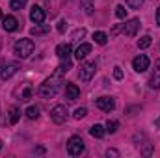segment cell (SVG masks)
I'll return each instance as SVG.
<instances>
[{
  "mask_svg": "<svg viewBox=\"0 0 160 158\" xmlns=\"http://www.w3.org/2000/svg\"><path fill=\"white\" fill-rule=\"evenodd\" d=\"M125 2H127V6H128L130 9H140L142 4H143V0H125Z\"/></svg>",
  "mask_w": 160,
  "mask_h": 158,
  "instance_id": "obj_25",
  "label": "cell"
},
{
  "mask_svg": "<svg viewBox=\"0 0 160 158\" xmlns=\"http://www.w3.org/2000/svg\"><path fill=\"white\" fill-rule=\"evenodd\" d=\"M89 134H91L93 138H102V136L106 134V128H104L102 125H93V126L89 128Z\"/></svg>",
  "mask_w": 160,
  "mask_h": 158,
  "instance_id": "obj_16",
  "label": "cell"
},
{
  "mask_svg": "<svg viewBox=\"0 0 160 158\" xmlns=\"http://www.w3.org/2000/svg\"><path fill=\"white\" fill-rule=\"evenodd\" d=\"M149 87H153V89L160 87V60L155 62V71H153V75L149 78Z\"/></svg>",
  "mask_w": 160,
  "mask_h": 158,
  "instance_id": "obj_10",
  "label": "cell"
},
{
  "mask_svg": "<svg viewBox=\"0 0 160 158\" xmlns=\"http://www.w3.org/2000/svg\"><path fill=\"white\" fill-rule=\"evenodd\" d=\"M155 126H157V128H160V117L157 119V121H155Z\"/></svg>",
  "mask_w": 160,
  "mask_h": 158,
  "instance_id": "obj_37",
  "label": "cell"
},
{
  "mask_svg": "<svg viewBox=\"0 0 160 158\" xmlns=\"http://www.w3.org/2000/svg\"><path fill=\"white\" fill-rule=\"evenodd\" d=\"M17 71H19V65H17V63H9V65H6V67L0 71V78L2 80H9Z\"/></svg>",
  "mask_w": 160,
  "mask_h": 158,
  "instance_id": "obj_14",
  "label": "cell"
},
{
  "mask_svg": "<svg viewBox=\"0 0 160 158\" xmlns=\"http://www.w3.org/2000/svg\"><path fill=\"white\" fill-rule=\"evenodd\" d=\"M118 32H119V24H118V26H114V30H112V36H116Z\"/></svg>",
  "mask_w": 160,
  "mask_h": 158,
  "instance_id": "obj_36",
  "label": "cell"
},
{
  "mask_svg": "<svg viewBox=\"0 0 160 158\" xmlns=\"http://www.w3.org/2000/svg\"><path fill=\"white\" fill-rule=\"evenodd\" d=\"M95 104H97V108L102 110V112H112V110L116 108V101H114L112 97H99V99L95 101Z\"/></svg>",
  "mask_w": 160,
  "mask_h": 158,
  "instance_id": "obj_8",
  "label": "cell"
},
{
  "mask_svg": "<svg viewBox=\"0 0 160 158\" xmlns=\"http://www.w3.org/2000/svg\"><path fill=\"white\" fill-rule=\"evenodd\" d=\"M56 56H58L60 60H69V56H71V43H62V45H58V47H56Z\"/></svg>",
  "mask_w": 160,
  "mask_h": 158,
  "instance_id": "obj_13",
  "label": "cell"
},
{
  "mask_svg": "<svg viewBox=\"0 0 160 158\" xmlns=\"http://www.w3.org/2000/svg\"><path fill=\"white\" fill-rule=\"evenodd\" d=\"M140 19H130V21H127L125 24H123V36H127V37H134L136 36V32H138V28H140Z\"/></svg>",
  "mask_w": 160,
  "mask_h": 158,
  "instance_id": "obj_6",
  "label": "cell"
},
{
  "mask_svg": "<svg viewBox=\"0 0 160 158\" xmlns=\"http://www.w3.org/2000/svg\"><path fill=\"white\" fill-rule=\"evenodd\" d=\"M26 2H28V0H11V2H9V6H11V9L19 11V9H22V7L26 6Z\"/></svg>",
  "mask_w": 160,
  "mask_h": 158,
  "instance_id": "obj_23",
  "label": "cell"
},
{
  "mask_svg": "<svg viewBox=\"0 0 160 158\" xmlns=\"http://www.w3.org/2000/svg\"><path fill=\"white\" fill-rule=\"evenodd\" d=\"M19 117H21V112H19V108L11 106V108H9V123H11V125H15V123L19 121Z\"/></svg>",
  "mask_w": 160,
  "mask_h": 158,
  "instance_id": "obj_21",
  "label": "cell"
},
{
  "mask_svg": "<svg viewBox=\"0 0 160 158\" xmlns=\"http://www.w3.org/2000/svg\"><path fill=\"white\" fill-rule=\"evenodd\" d=\"M30 21L36 22V24H41V22L45 21V9L39 7V6H34V7L30 9Z\"/></svg>",
  "mask_w": 160,
  "mask_h": 158,
  "instance_id": "obj_11",
  "label": "cell"
},
{
  "mask_svg": "<svg viewBox=\"0 0 160 158\" xmlns=\"http://www.w3.org/2000/svg\"><path fill=\"white\" fill-rule=\"evenodd\" d=\"M86 116H88V110H86V108H77L75 114H73V117L75 119H84Z\"/></svg>",
  "mask_w": 160,
  "mask_h": 158,
  "instance_id": "obj_28",
  "label": "cell"
},
{
  "mask_svg": "<svg viewBox=\"0 0 160 158\" xmlns=\"http://www.w3.org/2000/svg\"><path fill=\"white\" fill-rule=\"evenodd\" d=\"M65 28H67V22L65 21H60L58 22V32H65Z\"/></svg>",
  "mask_w": 160,
  "mask_h": 158,
  "instance_id": "obj_32",
  "label": "cell"
},
{
  "mask_svg": "<svg viewBox=\"0 0 160 158\" xmlns=\"http://www.w3.org/2000/svg\"><path fill=\"white\" fill-rule=\"evenodd\" d=\"M84 151H86V145H84V140L80 136L69 138V141H67V153L71 156H80Z\"/></svg>",
  "mask_w": 160,
  "mask_h": 158,
  "instance_id": "obj_3",
  "label": "cell"
},
{
  "mask_svg": "<svg viewBox=\"0 0 160 158\" xmlns=\"http://www.w3.org/2000/svg\"><path fill=\"white\" fill-rule=\"evenodd\" d=\"M93 39L97 45H106V41H108V36L104 34V32H95L93 34Z\"/></svg>",
  "mask_w": 160,
  "mask_h": 158,
  "instance_id": "obj_22",
  "label": "cell"
},
{
  "mask_svg": "<svg viewBox=\"0 0 160 158\" xmlns=\"http://www.w3.org/2000/svg\"><path fill=\"white\" fill-rule=\"evenodd\" d=\"M116 17H118V19H125V17H127V9H125L123 4H119V6L116 7Z\"/></svg>",
  "mask_w": 160,
  "mask_h": 158,
  "instance_id": "obj_27",
  "label": "cell"
},
{
  "mask_svg": "<svg viewBox=\"0 0 160 158\" xmlns=\"http://www.w3.org/2000/svg\"><path fill=\"white\" fill-rule=\"evenodd\" d=\"M0 149H2V141H0Z\"/></svg>",
  "mask_w": 160,
  "mask_h": 158,
  "instance_id": "obj_39",
  "label": "cell"
},
{
  "mask_svg": "<svg viewBox=\"0 0 160 158\" xmlns=\"http://www.w3.org/2000/svg\"><path fill=\"white\" fill-rule=\"evenodd\" d=\"M157 26H160V6H158V9H157Z\"/></svg>",
  "mask_w": 160,
  "mask_h": 158,
  "instance_id": "obj_35",
  "label": "cell"
},
{
  "mask_svg": "<svg viewBox=\"0 0 160 158\" xmlns=\"http://www.w3.org/2000/svg\"><path fill=\"white\" fill-rule=\"evenodd\" d=\"M151 37L149 36H143V37H140V41H138V47L140 48H147V47H151Z\"/></svg>",
  "mask_w": 160,
  "mask_h": 158,
  "instance_id": "obj_24",
  "label": "cell"
},
{
  "mask_svg": "<svg viewBox=\"0 0 160 158\" xmlns=\"http://www.w3.org/2000/svg\"><path fill=\"white\" fill-rule=\"evenodd\" d=\"M67 108L65 106H62V104H58V106H54L52 108V112H50V119L56 123V125H63L65 121H67Z\"/></svg>",
  "mask_w": 160,
  "mask_h": 158,
  "instance_id": "obj_5",
  "label": "cell"
},
{
  "mask_svg": "<svg viewBox=\"0 0 160 158\" xmlns=\"http://www.w3.org/2000/svg\"><path fill=\"white\" fill-rule=\"evenodd\" d=\"M60 84H62V75H58V73L54 71V75H52L50 78H47L39 86V95L43 99H52V97L58 93Z\"/></svg>",
  "mask_w": 160,
  "mask_h": 158,
  "instance_id": "obj_1",
  "label": "cell"
},
{
  "mask_svg": "<svg viewBox=\"0 0 160 158\" xmlns=\"http://www.w3.org/2000/svg\"><path fill=\"white\" fill-rule=\"evenodd\" d=\"M86 36V30L84 28H78V30H75V34H73V39H82Z\"/></svg>",
  "mask_w": 160,
  "mask_h": 158,
  "instance_id": "obj_29",
  "label": "cell"
},
{
  "mask_svg": "<svg viewBox=\"0 0 160 158\" xmlns=\"http://www.w3.org/2000/svg\"><path fill=\"white\" fill-rule=\"evenodd\" d=\"M132 67H134L136 73H143V71H147V69H149V58H147L145 54H138V56L132 60Z\"/></svg>",
  "mask_w": 160,
  "mask_h": 158,
  "instance_id": "obj_7",
  "label": "cell"
},
{
  "mask_svg": "<svg viewBox=\"0 0 160 158\" xmlns=\"http://www.w3.org/2000/svg\"><path fill=\"white\" fill-rule=\"evenodd\" d=\"M30 97H32V89H30V87H26V89L22 91V101H28Z\"/></svg>",
  "mask_w": 160,
  "mask_h": 158,
  "instance_id": "obj_31",
  "label": "cell"
},
{
  "mask_svg": "<svg viewBox=\"0 0 160 158\" xmlns=\"http://www.w3.org/2000/svg\"><path fill=\"white\" fill-rule=\"evenodd\" d=\"M89 52H91V45H89V43H82L78 48L75 50V58L80 62V60H84V58H86Z\"/></svg>",
  "mask_w": 160,
  "mask_h": 158,
  "instance_id": "obj_15",
  "label": "cell"
},
{
  "mask_svg": "<svg viewBox=\"0 0 160 158\" xmlns=\"http://www.w3.org/2000/svg\"><path fill=\"white\" fill-rule=\"evenodd\" d=\"M0 19H4V17H2V9H0Z\"/></svg>",
  "mask_w": 160,
  "mask_h": 158,
  "instance_id": "obj_38",
  "label": "cell"
},
{
  "mask_svg": "<svg viewBox=\"0 0 160 158\" xmlns=\"http://www.w3.org/2000/svg\"><path fill=\"white\" fill-rule=\"evenodd\" d=\"M151 153H153V147H151V143H147V145H145V149H143V155H145V156H149Z\"/></svg>",
  "mask_w": 160,
  "mask_h": 158,
  "instance_id": "obj_33",
  "label": "cell"
},
{
  "mask_svg": "<svg viewBox=\"0 0 160 158\" xmlns=\"http://www.w3.org/2000/svg\"><path fill=\"white\" fill-rule=\"evenodd\" d=\"M71 67H73V65H71V60H62V63L58 65L56 73H58V75H65V73H69Z\"/></svg>",
  "mask_w": 160,
  "mask_h": 158,
  "instance_id": "obj_18",
  "label": "cell"
},
{
  "mask_svg": "<svg viewBox=\"0 0 160 158\" xmlns=\"http://www.w3.org/2000/svg\"><path fill=\"white\" fill-rule=\"evenodd\" d=\"M106 156H119V153H118L116 149H108V151H106Z\"/></svg>",
  "mask_w": 160,
  "mask_h": 158,
  "instance_id": "obj_34",
  "label": "cell"
},
{
  "mask_svg": "<svg viewBox=\"0 0 160 158\" xmlns=\"http://www.w3.org/2000/svg\"><path fill=\"white\" fill-rule=\"evenodd\" d=\"M24 114H26L28 119H38L39 117V108H38V106H28Z\"/></svg>",
  "mask_w": 160,
  "mask_h": 158,
  "instance_id": "obj_20",
  "label": "cell"
},
{
  "mask_svg": "<svg viewBox=\"0 0 160 158\" xmlns=\"http://www.w3.org/2000/svg\"><path fill=\"white\" fill-rule=\"evenodd\" d=\"M80 4H82V7H84V13H86V15H91V13H93V9H95L93 0H80Z\"/></svg>",
  "mask_w": 160,
  "mask_h": 158,
  "instance_id": "obj_19",
  "label": "cell"
},
{
  "mask_svg": "<svg viewBox=\"0 0 160 158\" xmlns=\"http://www.w3.org/2000/svg\"><path fill=\"white\" fill-rule=\"evenodd\" d=\"M114 78L116 80L123 78V71H121V67H114Z\"/></svg>",
  "mask_w": 160,
  "mask_h": 158,
  "instance_id": "obj_30",
  "label": "cell"
},
{
  "mask_svg": "<svg viewBox=\"0 0 160 158\" xmlns=\"http://www.w3.org/2000/svg\"><path fill=\"white\" fill-rule=\"evenodd\" d=\"M118 126H119V123H118V121H108V123H106V132L114 134V132L118 130Z\"/></svg>",
  "mask_w": 160,
  "mask_h": 158,
  "instance_id": "obj_26",
  "label": "cell"
},
{
  "mask_svg": "<svg viewBox=\"0 0 160 158\" xmlns=\"http://www.w3.org/2000/svg\"><path fill=\"white\" fill-rule=\"evenodd\" d=\"M95 71H97V63L95 62H86L80 65V71H78V77L82 82H89V80L95 77Z\"/></svg>",
  "mask_w": 160,
  "mask_h": 158,
  "instance_id": "obj_4",
  "label": "cell"
},
{
  "mask_svg": "<svg viewBox=\"0 0 160 158\" xmlns=\"http://www.w3.org/2000/svg\"><path fill=\"white\" fill-rule=\"evenodd\" d=\"M48 30H50V26L41 22V24H36V26L30 30V34H32V36H43V34H47Z\"/></svg>",
  "mask_w": 160,
  "mask_h": 158,
  "instance_id": "obj_17",
  "label": "cell"
},
{
  "mask_svg": "<svg viewBox=\"0 0 160 158\" xmlns=\"http://www.w3.org/2000/svg\"><path fill=\"white\" fill-rule=\"evenodd\" d=\"M2 28H4L6 32H15V30L19 28V21H17L13 15H8V17L2 19Z\"/></svg>",
  "mask_w": 160,
  "mask_h": 158,
  "instance_id": "obj_9",
  "label": "cell"
},
{
  "mask_svg": "<svg viewBox=\"0 0 160 158\" xmlns=\"http://www.w3.org/2000/svg\"><path fill=\"white\" fill-rule=\"evenodd\" d=\"M34 48H36V45H34L32 39H19L15 43V47H13V54L17 58H21V60H24V58H28L34 52Z\"/></svg>",
  "mask_w": 160,
  "mask_h": 158,
  "instance_id": "obj_2",
  "label": "cell"
},
{
  "mask_svg": "<svg viewBox=\"0 0 160 158\" xmlns=\"http://www.w3.org/2000/svg\"><path fill=\"white\" fill-rule=\"evenodd\" d=\"M78 97H80L78 86H77V84H67V86H65V99L73 102V101H77Z\"/></svg>",
  "mask_w": 160,
  "mask_h": 158,
  "instance_id": "obj_12",
  "label": "cell"
}]
</instances>
